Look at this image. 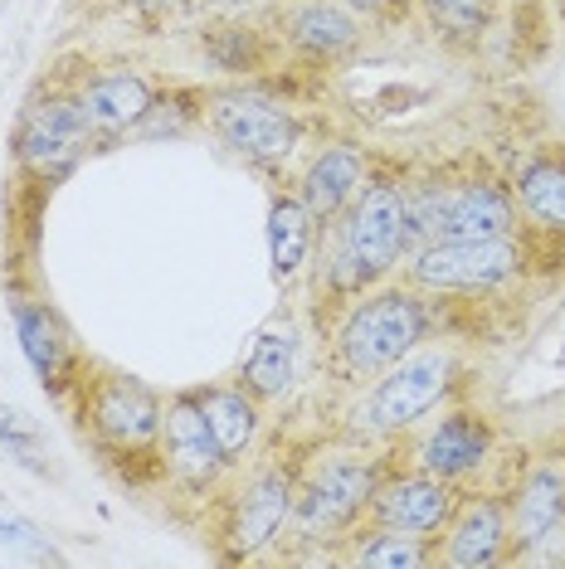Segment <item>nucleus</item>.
<instances>
[{"label":"nucleus","instance_id":"obj_13","mask_svg":"<svg viewBox=\"0 0 565 569\" xmlns=\"http://www.w3.org/2000/svg\"><path fill=\"white\" fill-rule=\"evenodd\" d=\"M79 108H83L88 127L118 132V127H132L137 118H147L151 93H147V83L141 79H132V73H112V79H98L93 88H88Z\"/></svg>","mask_w":565,"mask_h":569},{"label":"nucleus","instance_id":"obj_9","mask_svg":"<svg viewBox=\"0 0 565 569\" xmlns=\"http://www.w3.org/2000/svg\"><path fill=\"white\" fill-rule=\"evenodd\" d=\"M507 200L493 186H468V190H444L439 210V234L434 239H503L507 234Z\"/></svg>","mask_w":565,"mask_h":569},{"label":"nucleus","instance_id":"obj_11","mask_svg":"<svg viewBox=\"0 0 565 569\" xmlns=\"http://www.w3.org/2000/svg\"><path fill=\"white\" fill-rule=\"evenodd\" d=\"M98 429L112 438V443H147L151 433L161 429V413H157V399H151L141 385H127V380H112L108 390L98 395Z\"/></svg>","mask_w":565,"mask_h":569},{"label":"nucleus","instance_id":"obj_16","mask_svg":"<svg viewBox=\"0 0 565 569\" xmlns=\"http://www.w3.org/2000/svg\"><path fill=\"white\" fill-rule=\"evenodd\" d=\"M497 546H503V511H497L493 501H483V507L464 511L454 540H448V560L458 569H478V565L497 560Z\"/></svg>","mask_w":565,"mask_h":569},{"label":"nucleus","instance_id":"obj_25","mask_svg":"<svg viewBox=\"0 0 565 569\" xmlns=\"http://www.w3.org/2000/svg\"><path fill=\"white\" fill-rule=\"evenodd\" d=\"M0 540H16V546H40V530H34L30 521H20L16 511L0 507Z\"/></svg>","mask_w":565,"mask_h":569},{"label":"nucleus","instance_id":"obj_18","mask_svg":"<svg viewBox=\"0 0 565 569\" xmlns=\"http://www.w3.org/2000/svg\"><path fill=\"white\" fill-rule=\"evenodd\" d=\"M561 511H565V477L556 468H542L532 482L522 487V501H517V530L522 540H542L561 526Z\"/></svg>","mask_w":565,"mask_h":569},{"label":"nucleus","instance_id":"obj_17","mask_svg":"<svg viewBox=\"0 0 565 569\" xmlns=\"http://www.w3.org/2000/svg\"><path fill=\"white\" fill-rule=\"evenodd\" d=\"M307 239H313V210L298 200H278L268 214V253H274L278 278L298 273V263L307 258Z\"/></svg>","mask_w":565,"mask_h":569},{"label":"nucleus","instance_id":"obj_20","mask_svg":"<svg viewBox=\"0 0 565 569\" xmlns=\"http://www.w3.org/2000/svg\"><path fill=\"white\" fill-rule=\"evenodd\" d=\"M200 409H205V423H210V433H215V443H220L225 458H229V452H239L254 438V423H259V419H254V405L239 390L205 395Z\"/></svg>","mask_w":565,"mask_h":569},{"label":"nucleus","instance_id":"obj_5","mask_svg":"<svg viewBox=\"0 0 565 569\" xmlns=\"http://www.w3.org/2000/svg\"><path fill=\"white\" fill-rule=\"evenodd\" d=\"M448 370H454L448 356L405 360L390 380H380L376 399H370V419H376L380 429H405V423H415L419 413H429L439 405V395L448 390Z\"/></svg>","mask_w":565,"mask_h":569},{"label":"nucleus","instance_id":"obj_7","mask_svg":"<svg viewBox=\"0 0 565 569\" xmlns=\"http://www.w3.org/2000/svg\"><path fill=\"white\" fill-rule=\"evenodd\" d=\"M370 491H376V472L366 462H331L303 501V530L346 526L370 501Z\"/></svg>","mask_w":565,"mask_h":569},{"label":"nucleus","instance_id":"obj_4","mask_svg":"<svg viewBox=\"0 0 565 569\" xmlns=\"http://www.w3.org/2000/svg\"><path fill=\"white\" fill-rule=\"evenodd\" d=\"M215 127L220 137L229 141L244 157H259V161H278L293 151L298 141V127L282 108H274L268 98H254V93H229L215 102Z\"/></svg>","mask_w":565,"mask_h":569},{"label":"nucleus","instance_id":"obj_1","mask_svg":"<svg viewBox=\"0 0 565 569\" xmlns=\"http://www.w3.org/2000/svg\"><path fill=\"white\" fill-rule=\"evenodd\" d=\"M409 249V214H405V196L390 186H370L361 204H356L351 224L341 239V258H337V282L341 288H361V282L380 278Z\"/></svg>","mask_w":565,"mask_h":569},{"label":"nucleus","instance_id":"obj_6","mask_svg":"<svg viewBox=\"0 0 565 569\" xmlns=\"http://www.w3.org/2000/svg\"><path fill=\"white\" fill-rule=\"evenodd\" d=\"M83 137H88V118L79 102H44V108L30 112L24 122V137H20V151L34 171H69L73 157L83 151Z\"/></svg>","mask_w":565,"mask_h":569},{"label":"nucleus","instance_id":"obj_14","mask_svg":"<svg viewBox=\"0 0 565 569\" xmlns=\"http://www.w3.org/2000/svg\"><path fill=\"white\" fill-rule=\"evenodd\" d=\"M483 452H487V429L478 419H468V413H458V419H444L439 429L429 433V443H424V468L439 477H458V472L478 468Z\"/></svg>","mask_w":565,"mask_h":569},{"label":"nucleus","instance_id":"obj_27","mask_svg":"<svg viewBox=\"0 0 565 569\" xmlns=\"http://www.w3.org/2000/svg\"><path fill=\"white\" fill-rule=\"evenodd\" d=\"M351 6H361V10H376V6H385V0H351Z\"/></svg>","mask_w":565,"mask_h":569},{"label":"nucleus","instance_id":"obj_24","mask_svg":"<svg viewBox=\"0 0 565 569\" xmlns=\"http://www.w3.org/2000/svg\"><path fill=\"white\" fill-rule=\"evenodd\" d=\"M361 565H419V550L409 546V540H400V536H380L376 546H366L361 550Z\"/></svg>","mask_w":565,"mask_h":569},{"label":"nucleus","instance_id":"obj_22","mask_svg":"<svg viewBox=\"0 0 565 569\" xmlns=\"http://www.w3.org/2000/svg\"><path fill=\"white\" fill-rule=\"evenodd\" d=\"M298 40L307 49H323V54H331V49H346L356 40V20L341 16V10H331V6H307L298 16Z\"/></svg>","mask_w":565,"mask_h":569},{"label":"nucleus","instance_id":"obj_8","mask_svg":"<svg viewBox=\"0 0 565 569\" xmlns=\"http://www.w3.org/2000/svg\"><path fill=\"white\" fill-rule=\"evenodd\" d=\"M293 511V477L288 472H268L249 487L239 507V521H235V555H254L264 550L268 540L278 536V526L288 521Z\"/></svg>","mask_w":565,"mask_h":569},{"label":"nucleus","instance_id":"obj_21","mask_svg":"<svg viewBox=\"0 0 565 569\" xmlns=\"http://www.w3.org/2000/svg\"><path fill=\"white\" fill-rule=\"evenodd\" d=\"M16 331H20V346L24 356H30V366L44 375V385L59 375L63 366V341H59V327L49 321V312H40V307H16Z\"/></svg>","mask_w":565,"mask_h":569},{"label":"nucleus","instance_id":"obj_15","mask_svg":"<svg viewBox=\"0 0 565 569\" xmlns=\"http://www.w3.org/2000/svg\"><path fill=\"white\" fill-rule=\"evenodd\" d=\"M356 186H361V161L351 157V151H327L323 161L307 171V186H303V204L313 214H337L346 200L356 196Z\"/></svg>","mask_w":565,"mask_h":569},{"label":"nucleus","instance_id":"obj_12","mask_svg":"<svg viewBox=\"0 0 565 569\" xmlns=\"http://www.w3.org/2000/svg\"><path fill=\"white\" fill-rule=\"evenodd\" d=\"M448 507H454V497H448V487L434 482V477L395 482L390 491H380V501H376L380 521L395 530H434L448 521Z\"/></svg>","mask_w":565,"mask_h":569},{"label":"nucleus","instance_id":"obj_19","mask_svg":"<svg viewBox=\"0 0 565 569\" xmlns=\"http://www.w3.org/2000/svg\"><path fill=\"white\" fill-rule=\"evenodd\" d=\"M244 380L259 395H282L293 385V336L288 331H264L244 360Z\"/></svg>","mask_w":565,"mask_h":569},{"label":"nucleus","instance_id":"obj_3","mask_svg":"<svg viewBox=\"0 0 565 569\" xmlns=\"http://www.w3.org/2000/svg\"><path fill=\"white\" fill-rule=\"evenodd\" d=\"M522 253L507 239H439L419 253L415 278L424 288H493L517 273Z\"/></svg>","mask_w":565,"mask_h":569},{"label":"nucleus","instance_id":"obj_23","mask_svg":"<svg viewBox=\"0 0 565 569\" xmlns=\"http://www.w3.org/2000/svg\"><path fill=\"white\" fill-rule=\"evenodd\" d=\"M522 200L532 204L536 219L565 224V171L561 166H532L526 180H522Z\"/></svg>","mask_w":565,"mask_h":569},{"label":"nucleus","instance_id":"obj_2","mask_svg":"<svg viewBox=\"0 0 565 569\" xmlns=\"http://www.w3.org/2000/svg\"><path fill=\"white\" fill-rule=\"evenodd\" d=\"M419 336H424L419 302H409V297H400V292H385L346 321L341 351L356 370H380V366H395Z\"/></svg>","mask_w":565,"mask_h":569},{"label":"nucleus","instance_id":"obj_10","mask_svg":"<svg viewBox=\"0 0 565 569\" xmlns=\"http://www.w3.org/2000/svg\"><path fill=\"white\" fill-rule=\"evenodd\" d=\"M166 448H171V462L176 472H186L190 482H200V477H210L220 468V443H215L210 423H205V409L196 399H176L171 413H166Z\"/></svg>","mask_w":565,"mask_h":569},{"label":"nucleus","instance_id":"obj_26","mask_svg":"<svg viewBox=\"0 0 565 569\" xmlns=\"http://www.w3.org/2000/svg\"><path fill=\"white\" fill-rule=\"evenodd\" d=\"M439 10H448V16H468V10H478V0H434Z\"/></svg>","mask_w":565,"mask_h":569}]
</instances>
